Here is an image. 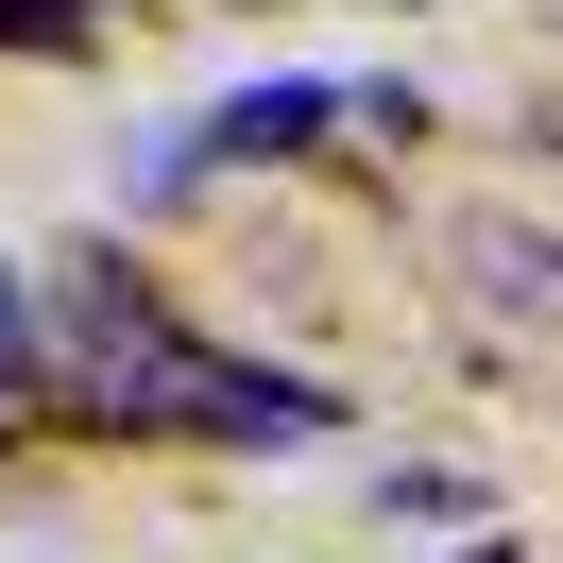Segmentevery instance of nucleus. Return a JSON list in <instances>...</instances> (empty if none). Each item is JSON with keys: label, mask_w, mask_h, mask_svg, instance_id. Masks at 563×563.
Instances as JSON below:
<instances>
[{"label": "nucleus", "mask_w": 563, "mask_h": 563, "mask_svg": "<svg viewBox=\"0 0 563 563\" xmlns=\"http://www.w3.org/2000/svg\"><path fill=\"white\" fill-rule=\"evenodd\" d=\"M69 393H86V427H188V444H256V461L342 427L324 376H274V358L188 342L120 256H69Z\"/></svg>", "instance_id": "1"}, {"label": "nucleus", "mask_w": 563, "mask_h": 563, "mask_svg": "<svg viewBox=\"0 0 563 563\" xmlns=\"http://www.w3.org/2000/svg\"><path fill=\"white\" fill-rule=\"evenodd\" d=\"M324 120H358V86L342 69H274V86H240V103H206L188 137H206V172H274V154H308Z\"/></svg>", "instance_id": "2"}, {"label": "nucleus", "mask_w": 563, "mask_h": 563, "mask_svg": "<svg viewBox=\"0 0 563 563\" xmlns=\"http://www.w3.org/2000/svg\"><path fill=\"white\" fill-rule=\"evenodd\" d=\"M461 274H478L495 324H547V342H563V240H529V222H461Z\"/></svg>", "instance_id": "3"}, {"label": "nucleus", "mask_w": 563, "mask_h": 563, "mask_svg": "<svg viewBox=\"0 0 563 563\" xmlns=\"http://www.w3.org/2000/svg\"><path fill=\"white\" fill-rule=\"evenodd\" d=\"M393 512H410V529H461V512H478V478H461V461H393Z\"/></svg>", "instance_id": "4"}, {"label": "nucleus", "mask_w": 563, "mask_h": 563, "mask_svg": "<svg viewBox=\"0 0 563 563\" xmlns=\"http://www.w3.org/2000/svg\"><path fill=\"white\" fill-rule=\"evenodd\" d=\"M18 376H35V290L0 274V393H18Z\"/></svg>", "instance_id": "5"}, {"label": "nucleus", "mask_w": 563, "mask_h": 563, "mask_svg": "<svg viewBox=\"0 0 563 563\" xmlns=\"http://www.w3.org/2000/svg\"><path fill=\"white\" fill-rule=\"evenodd\" d=\"M444 563H529V547H444Z\"/></svg>", "instance_id": "6"}]
</instances>
